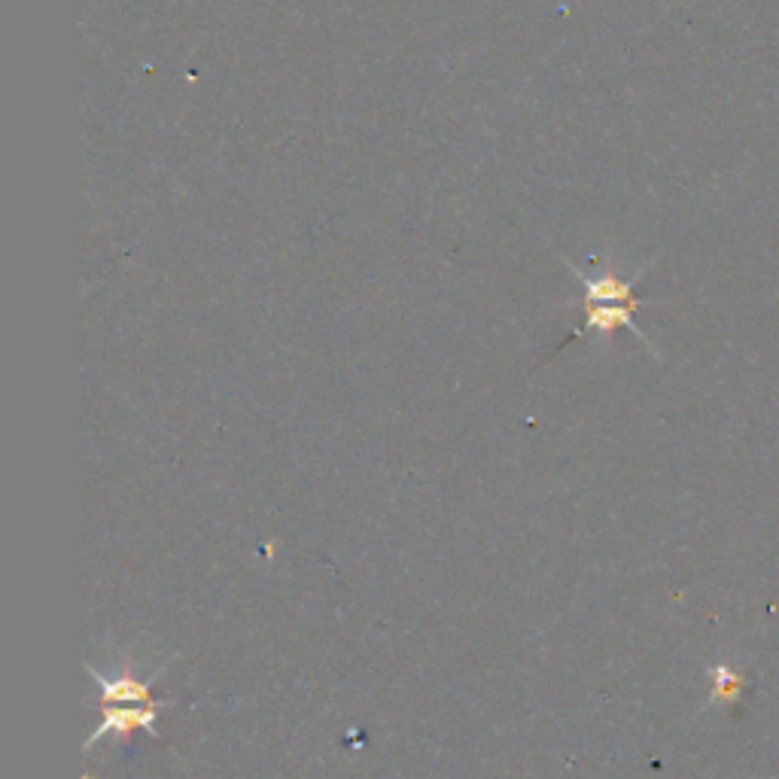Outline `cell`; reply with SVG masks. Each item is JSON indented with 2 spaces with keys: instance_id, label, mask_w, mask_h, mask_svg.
<instances>
[{
  "instance_id": "cell-1",
  "label": "cell",
  "mask_w": 779,
  "mask_h": 779,
  "mask_svg": "<svg viewBox=\"0 0 779 779\" xmlns=\"http://www.w3.org/2000/svg\"><path fill=\"white\" fill-rule=\"evenodd\" d=\"M572 275L581 280V299L579 302H569L585 308V330L594 332L600 338H612L615 330H631L639 338L646 342L648 338L643 335V330L636 326V308H639V299H636V280L643 278L646 271H639L634 280L621 278L619 271L609 265L603 275H581V268L569 265Z\"/></svg>"
},
{
  "instance_id": "cell-2",
  "label": "cell",
  "mask_w": 779,
  "mask_h": 779,
  "mask_svg": "<svg viewBox=\"0 0 779 779\" xmlns=\"http://www.w3.org/2000/svg\"><path fill=\"white\" fill-rule=\"evenodd\" d=\"M162 670H165V667L153 670L149 676H137L134 674L132 660L125 658L122 660L120 674L104 676L101 670H94L92 664H86V674H89V679H92L94 688H98V703H101V706H137V703H156L149 691H153V682L159 679Z\"/></svg>"
},
{
  "instance_id": "cell-3",
  "label": "cell",
  "mask_w": 779,
  "mask_h": 779,
  "mask_svg": "<svg viewBox=\"0 0 779 779\" xmlns=\"http://www.w3.org/2000/svg\"><path fill=\"white\" fill-rule=\"evenodd\" d=\"M162 706H168L165 700H156V703H137V706H101V722L94 727L82 753L89 755L94 749V743L104 737H129L132 731H146L149 737L159 739V727H156V713Z\"/></svg>"
},
{
  "instance_id": "cell-4",
  "label": "cell",
  "mask_w": 779,
  "mask_h": 779,
  "mask_svg": "<svg viewBox=\"0 0 779 779\" xmlns=\"http://www.w3.org/2000/svg\"><path fill=\"white\" fill-rule=\"evenodd\" d=\"M710 694H713V703H734L743 694V676L737 670H731L725 664H719L710 670Z\"/></svg>"
}]
</instances>
